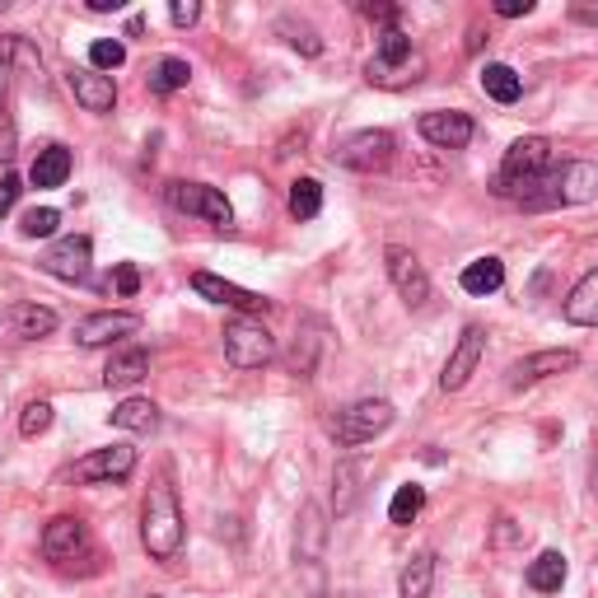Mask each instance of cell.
Listing matches in <instances>:
<instances>
[{"label": "cell", "instance_id": "cell-13", "mask_svg": "<svg viewBox=\"0 0 598 598\" xmlns=\"http://www.w3.org/2000/svg\"><path fill=\"white\" fill-rule=\"evenodd\" d=\"M131 468H136V449L131 445H113V449L84 453L70 478H76V482H127Z\"/></svg>", "mask_w": 598, "mask_h": 598}, {"label": "cell", "instance_id": "cell-33", "mask_svg": "<svg viewBox=\"0 0 598 598\" xmlns=\"http://www.w3.org/2000/svg\"><path fill=\"white\" fill-rule=\"evenodd\" d=\"M319 346H323V337H319V323H304V342H295V356H290V375H299V379H309L313 375V365H319Z\"/></svg>", "mask_w": 598, "mask_h": 598}, {"label": "cell", "instance_id": "cell-19", "mask_svg": "<svg viewBox=\"0 0 598 598\" xmlns=\"http://www.w3.org/2000/svg\"><path fill=\"white\" fill-rule=\"evenodd\" d=\"M579 365V356L575 350H538V356H529V360H519L515 369H509V383L515 389H524V383H538V379H552V375H566V369H575Z\"/></svg>", "mask_w": 598, "mask_h": 598}, {"label": "cell", "instance_id": "cell-37", "mask_svg": "<svg viewBox=\"0 0 598 598\" xmlns=\"http://www.w3.org/2000/svg\"><path fill=\"white\" fill-rule=\"evenodd\" d=\"M47 430H51V402L33 398L28 407H24V416H20V435H24V439H38V435H47Z\"/></svg>", "mask_w": 598, "mask_h": 598}, {"label": "cell", "instance_id": "cell-1", "mask_svg": "<svg viewBox=\"0 0 598 598\" xmlns=\"http://www.w3.org/2000/svg\"><path fill=\"white\" fill-rule=\"evenodd\" d=\"M140 548L150 552V561H173L183 552V509L169 478L150 486L146 509H140Z\"/></svg>", "mask_w": 598, "mask_h": 598}, {"label": "cell", "instance_id": "cell-22", "mask_svg": "<svg viewBox=\"0 0 598 598\" xmlns=\"http://www.w3.org/2000/svg\"><path fill=\"white\" fill-rule=\"evenodd\" d=\"M146 375H150V350L122 346L108 360V369H103V383H108V389H131V383H140Z\"/></svg>", "mask_w": 598, "mask_h": 598}, {"label": "cell", "instance_id": "cell-31", "mask_svg": "<svg viewBox=\"0 0 598 598\" xmlns=\"http://www.w3.org/2000/svg\"><path fill=\"white\" fill-rule=\"evenodd\" d=\"M187 80H192V66L183 57H164L150 70V90L154 94H179V90H187Z\"/></svg>", "mask_w": 598, "mask_h": 598}, {"label": "cell", "instance_id": "cell-30", "mask_svg": "<svg viewBox=\"0 0 598 598\" xmlns=\"http://www.w3.org/2000/svg\"><path fill=\"white\" fill-rule=\"evenodd\" d=\"M421 509H426V486H421V482L398 486V496H393V505H389V524L407 529V524H416Z\"/></svg>", "mask_w": 598, "mask_h": 598}, {"label": "cell", "instance_id": "cell-25", "mask_svg": "<svg viewBox=\"0 0 598 598\" xmlns=\"http://www.w3.org/2000/svg\"><path fill=\"white\" fill-rule=\"evenodd\" d=\"M360 478H365V459L337 463V478H332V509H337V519L356 509V501H360Z\"/></svg>", "mask_w": 598, "mask_h": 598}, {"label": "cell", "instance_id": "cell-8", "mask_svg": "<svg viewBox=\"0 0 598 598\" xmlns=\"http://www.w3.org/2000/svg\"><path fill=\"white\" fill-rule=\"evenodd\" d=\"M43 272L57 276V280H66V286H84V280H90V272H94V243H90V234H66V239H57V243H51V249L43 253Z\"/></svg>", "mask_w": 598, "mask_h": 598}, {"label": "cell", "instance_id": "cell-2", "mask_svg": "<svg viewBox=\"0 0 598 598\" xmlns=\"http://www.w3.org/2000/svg\"><path fill=\"white\" fill-rule=\"evenodd\" d=\"M421 70H426V61H421V51L412 47L407 33L383 28L375 57H369V66H365V80L379 84V90H407V84L421 80Z\"/></svg>", "mask_w": 598, "mask_h": 598}, {"label": "cell", "instance_id": "cell-4", "mask_svg": "<svg viewBox=\"0 0 598 598\" xmlns=\"http://www.w3.org/2000/svg\"><path fill=\"white\" fill-rule=\"evenodd\" d=\"M552 169V140H542V136H519L515 146L505 150V160H501V173H496V183H491V192L496 197H515V192L524 183H533L542 179V173Z\"/></svg>", "mask_w": 598, "mask_h": 598}, {"label": "cell", "instance_id": "cell-48", "mask_svg": "<svg viewBox=\"0 0 598 598\" xmlns=\"http://www.w3.org/2000/svg\"><path fill=\"white\" fill-rule=\"evenodd\" d=\"M5 10H10V0H0V14H5Z\"/></svg>", "mask_w": 598, "mask_h": 598}, {"label": "cell", "instance_id": "cell-32", "mask_svg": "<svg viewBox=\"0 0 598 598\" xmlns=\"http://www.w3.org/2000/svg\"><path fill=\"white\" fill-rule=\"evenodd\" d=\"M323 210V183L319 179H295L290 183V216L295 220H313Z\"/></svg>", "mask_w": 598, "mask_h": 598}, {"label": "cell", "instance_id": "cell-23", "mask_svg": "<svg viewBox=\"0 0 598 598\" xmlns=\"http://www.w3.org/2000/svg\"><path fill=\"white\" fill-rule=\"evenodd\" d=\"M70 164H76V160H70L66 146H43L38 160L28 164V183H33V187H66Z\"/></svg>", "mask_w": 598, "mask_h": 598}, {"label": "cell", "instance_id": "cell-45", "mask_svg": "<svg viewBox=\"0 0 598 598\" xmlns=\"http://www.w3.org/2000/svg\"><path fill=\"white\" fill-rule=\"evenodd\" d=\"M571 20H575V24H594V28H598V5H575V10H571Z\"/></svg>", "mask_w": 598, "mask_h": 598}, {"label": "cell", "instance_id": "cell-20", "mask_svg": "<svg viewBox=\"0 0 598 598\" xmlns=\"http://www.w3.org/2000/svg\"><path fill=\"white\" fill-rule=\"evenodd\" d=\"M566 323L575 327H598V267H589L585 276L575 280V290L566 295Z\"/></svg>", "mask_w": 598, "mask_h": 598}, {"label": "cell", "instance_id": "cell-39", "mask_svg": "<svg viewBox=\"0 0 598 598\" xmlns=\"http://www.w3.org/2000/svg\"><path fill=\"white\" fill-rule=\"evenodd\" d=\"M20 57H28V61H38L28 51V43H24V33H5V38H0V76H5V70L20 61Z\"/></svg>", "mask_w": 598, "mask_h": 598}, {"label": "cell", "instance_id": "cell-21", "mask_svg": "<svg viewBox=\"0 0 598 598\" xmlns=\"http://www.w3.org/2000/svg\"><path fill=\"white\" fill-rule=\"evenodd\" d=\"M556 183H561V206H579L598 192V169L585 160H566L556 169Z\"/></svg>", "mask_w": 598, "mask_h": 598}, {"label": "cell", "instance_id": "cell-6", "mask_svg": "<svg viewBox=\"0 0 598 598\" xmlns=\"http://www.w3.org/2000/svg\"><path fill=\"white\" fill-rule=\"evenodd\" d=\"M225 356L234 369H262L276 360V337L257 319H230L225 323Z\"/></svg>", "mask_w": 598, "mask_h": 598}, {"label": "cell", "instance_id": "cell-9", "mask_svg": "<svg viewBox=\"0 0 598 598\" xmlns=\"http://www.w3.org/2000/svg\"><path fill=\"white\" fill-rule=\"evenodd\" d=\"M192 290H197L202 299H210V304L239 309V319H253V313H267V309H272L267 295L243 290V286H234V280H225V276H216V272H192Z\"/></svg>", "mask_w": 598, "mask_h": 598}, {"label": "cell", "instance_id": "cell-28", "mask_svg": "<svg viewBox=\"0 0 598 598\" xmlns=\"http://www.w3.org/2000/svg\"><path fill=\"white\" fill-rule=\"evenodd\" d=\"M561 585H566V556L561 552H542L538 561H529V589L556 594Z\"/></svg>", "mask_w": 598, "mask_h": 598}, {"label": "cell", "instance_id": "cell-3", "mask_svg": "<svg viewBox=\"0 0 598 598\" xmlns=\"http://www.w3.org/2000/svg\"><path fill=\"white\" fill-rule=\"evenodd\" d=\"M393 421H398V412H393L389 398H360V402H350V407H342L337 416L327 421V435L337 439V445L356 449V445H369V439H379L383 430L393 426Z\"/></svg>", "mask_w": 598, "mask_h": 598}, {"label": "cell", "instance_id": "cell-44", "mask_svg": "<svg viewBox=\"0 0 598 598\" xmlns=\"http://www.w3.org/2000/svg\"><path fill=\"white\" fill-rule=\"evenodd\" d=\"M496 14H505V20H519V14H533V0H496Z\"/></svg>", "mask_w": 598, "mask_h": 598}, {"label": "cell", "instance_id": "cell-41", "mask_svg": "<svg viewBox=\"0 0 598 598\" xmlns=\"http://www.w3.org/2000/svg\"><path fill=\"white\" fill-rule=\"evenodd\" d=\"M20 192H24V183H20V173H0V220L14 210V202H20Z\"/></svg>", "mask_w": 598, "mask_h": 598}, {"label": "cell", "instance_id": "cell-42", "mask_svg": "<svg viewBox=\"0 0 598 598\" xmlns=\"http://www.w3.org/2000/svg\"><path fill=\"white\" fill-rule=\"evenodd\" d=\"M169 20L179 24V28H192V24L202 20V5H197V0H173V5H169Z\"/></svg>", "mask_w": 598, "mask_h": 598}, {"label": "cell", "instance_id": "cell-36", "mask_svg": "<svg viewBox=\"0 0 598 598\" xmlns=\"http://www.w3.org/2000/svg\"><path fill=\"white\" fill-rule=\"evenodd\" d=\"M122 61H127V43H117V38H99L90 43V70H117Z\"/></svg>", "mask_w": 598, "mask_h": 598}, {"label": "cell", "instance_id": "cell-26", "mask_svg": "<svg viewBox=\"0 0 598 598\" xmlns=\"http://www.w3.org/2000/svg\"><path fill=\"white\" fill-rule=\"evenodd\" d=\"M113 426L117 430H131V435H150V430H160V407H154L150 398H127L113 412Z\"/></svg>", "mask_w": 598, "mask_h": 598}, {"label": "cell", "instance_id": "cell-12", "mask_svg": "<svg viewBox=\"0 0 598 598\" xmlns=\"http://www.w3.org/2000/svg\"><path fill=\"white\" fill-rule=\"evenodd\" d=\"M66 90L76 94V103L84 113H113L117 108L113 76H99V70H90V66H70L66 70Z\"/></svg>", "mask_w": 598, "mask_h": 598}, {"label": "cell", "instance_id": "cell-24", "mask_svg": "<svg viewBox=\"0 0 598 598\" xmlns=\"http://www.w3.org/2000/svg\"><path fill=\"white\" fill-rule=\"evenodd\" d=\"M459 286H463L468 295H478V299L496 295V290L505 286V262H501V257H478V262H468L463 276H459Z\"/></svg>", "mask_w": 598, "mask_h": 598}, {"label": "cell", "instance_id": "cell-15", "mask_svg": "<svg viewBox=\"0 0 598 598\" xmlns=\"http://www.w3.org/2000/svg\"><path fill=\"white\" fill-rule=\"evenodd\" d=\"M140 327V313H122V309H103V313H90L80 327H76V342L80 346H108L117 337H131Z\"/></svg>", "mask_w": 598, "mask_h": 598}, {"label": "cell", "instance_id": "cell-16", "mask_svg": "<svg viewBox=\"0 0 598 598\" xmlns=\"http://www.w3.org/2000/svg\"><path fill=\"white\" fill-rule=\"evenodd\" d=\"M84 548H90V529H84V519H76V515H57L43 529V556L47 561H70Z\"/></svg>", "mask_w": 598, "mask_h": 598}, {"label": "cell", "instance_id": "cell-14", "mask_svg": "<svg viewBox=\"0 0 598 598\" xmlns=\"http://www.w3.org/2000/svg\"><path fill=\"white\" fill-rule=\"evenodd\" d=\"M416 131L426 136L435 150H463L478 127H472V117H468V113H421Z\"/></svg>", "mask_w": 598, "mask_h": 598}, {"label": "cell", "instance_id": "cell-49", "mask_svg": "<svg viewBox=\"0 0 598 598\" xmlns=\"http://www.w3.org/2000/svg\"><path fill=\"white\" fill-rule=\"evenodd\" d=\"M150 598H160V594H150Z\"/></svg>", "mask_w": 598, "mask_h": 598}, {"label": "cell", "instance_id": "cell-11", "mask_svg": "<svg viewBox=\"0 0 598 598\" xmlns=\"http://www.w3.org/2000/svg\"><path fill=\"white\" fill-rule=\"evenodd\" d=\"M482 350H486V332H482V327H463L459 346H453V350H449V360H445V375H439V389H445V393H459L463 383H468L472 375H478Z\"/></svg>", "mask_w": 598, "mask_h": 598}, {"label": "cell", "instance_id": "cell-43", "mask_svg": "<svg viewBox=\"0 0 598 598\" xmlns=\"http://www.w3.org/2000/svg\"><path fill=\"white\" fill-rule=\"evenodd\" d=\"M360 14L365 20H379V24H389V28H398V5H360Z\"/></svg>", "mask_w": 598, "mask_h": 598}, {"label": "cell", "instance_id": "cell-17", "mask_svg": "<svg viewBox=\"0 0 598 598\" xmlns=\"http://www.w3.org/2000/svg\"><path fill=\"white\" fill-rule=\"evenodd\" d=\"M5 327H10L20 342L51 337V332H57V309L33 304V299H20V304H10V309H5Z\"/></svg>", "mask_w": 598, "mask_h": 598}, {"label": "cell", "instance_id": "cell-29", "mask_svg": "<svg viewBox=\"0 0 598 598\" xmlns=\"http://www.w3.org/2000/svg\"><path fill=\"white\" fill-rule=\"evenodd\" d=\"M482 90L496 99V103H519V94H524V80L515 76V66H501V61H491L486 70H482Z\"/></svg>", "mask_w": 598, "mask_h": 598}, {"label": "cell", "instance_id": "cell-47", "mask_svg": "<svg viewBox=\"0 0 598 598\" xmlns=\"http://www.w3.org/2000/svg\"><path fill=\"white\" fill-rule=\"evenodd\" d=\"M496 542H515V529H509V519H501V529H496Z\"/></svg>", "mask_w": 598, "mask_h": 598}, {"label": "cell", "instance_id": "cell-46", "mask_svg": "<svg viewBox=\"0 0 598 598\" xmlns=\"http://www.w3.org/2000/svg\"><path fill=\"white\" fill-rule=\"evenodd\" d=\"M90 10L94 14H113V10H122V0H90Z\"/></svg>", "mask_w": 598, "mask_h": 598}, {"label": "cell", "instance_id": "cell-35", "mask_svg": "<svg viewBox=\"0 0 598 598\" xmlns=\"http://www.w3.org/2000/svg\"><path fill=\"white\" fill-rule=\"evenodd\" d=\"M14 150H20V131L10 117V80L0 76V160H14Z\"/></svg>", "mask_w": 598, "mask_h": 598}, {"label": "cell", "instance_id": "cell-27", "mask_svg": "<svg viewBox=\"0 0 598 598\" xmlns=\"http://www.w3.org/2000/svg\"><path fill=\"white\" fill-rule=\"evenodd\" d=\"M430 589H435V556L416 552L398 575V594L402 598H430Z\"/></svg>", "mask_w": 598, "mask_h": 598}, {"label": "cell", "instance_id": "cell-5", "mask_svg": "<svg viewBox=\"0 0 598 598\" xmlns=\"http://www.w3.org/2000/svg\"><path fill=\"white\" fill-rule=\"evenodd\" d=\"M164 202L173 210H183V216H202L206 225H216V230H230L234 225V206L225 197L220 187H206V183H169L164 187Z\"/></svg>", "mask_w": 598, "mask_h": 598}, {"label": "cell", "instance_id": "cell-10", "mask_svg": "<svg viewBox=\"0 0 598 598\" xmlns=\"http://www.w3.org/2000/svg\"><path fill=\"white\" fill-rule=\"evenodd\" d=\"M383 267H389V280H393L398 295L407 299L412 309H426V299H430V276H426V267H421V257H416L412 249L393 243V249L383 253Z\"/></svg>", "mask_w": 598, "mask_h": 598}, {"label": "cell", "instance_id": "cell-38", "mask_svg": "<svg viewBox=\"0 0 598 598\" xmlns=\"http://www.w3.org/2000/svg\"><path fill=\"white\" fill-rule=\"evenodd\" d=\"M280 33H290V47H299V51H304V57H319V51H323V43H319V33H313L309 24H295V20H280Z\"/></svg>", "mask_w": 598, "mask_h": 598}, {"label": "cell", "instance_id": "cell-7", "mask_svg": "<svg viewBox=\"0 0 598 598\" xmlns=\"http://www.w3.org/2000/svg\"><path fill=\"white\" fill-rule=\"evenodd\" d=\"M393 150H398V140L389 131L365 127V131H350L342 146L332 150V160H337L342 169H350V173H379V169L393 164Z\"/></svg>", "mask_w": 598, "mask_h": 598}, {"label": "cell", "instance_id": "cell-40", "mask_svg": "<svg viewBox=\"0 0 598 598\" xmlns=\"http://www.w3.org/2000/svg\"><path fill=\"white\" fill-rule=\"evenodd\" d=\"M108 286H113L117 295H136V290H140V272H136V262H117Z\"/></svg>", "mask_w": 598, "mask_h": 598}, {"label": "cell", "instance_id": "cell-18", "mask_svg": "<svg viewBox=\"0 0 598 598\" xmlns=\"http://www.w3.org/2000/svg\"><path fill=\"white\" fill-rule=\"evenodd\" d=\"M323 542H327L323 509L309 501L304 509H299V538H295V556H299V566L319 571V566H323Z\"/></svg>", "mask_w": 598, "mask_h": 598}, {"label": "cell", "instance_id": "cell-34", "mask_svg": "<svg viewBox=\"0 0 598 598\" xmlns=\"http://www.w3.org/2000/svg\"><path fill=\"white\" fill-rule=\"evenodd\" d=\"M57 225H61V210H51V206H33V210H24L20 234H24V239H51V234H57Z\"/></svg>", "mask_w": 598, "mask_h": 598}]
</instances>
